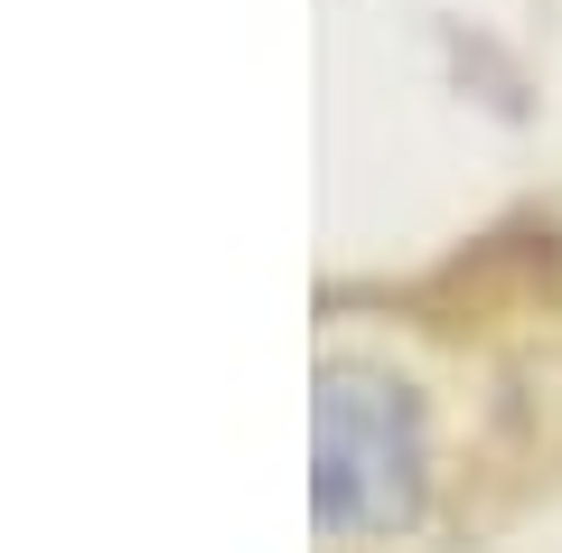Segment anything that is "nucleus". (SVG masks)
<instances>
[{"mask_svg":"<svg viewBox=\"0 0 562 553\" xmlns=\"http://www.w3.org/2000/svg\"><path fill=\"white\" fill-rule=\"evenodd\" d=\"M422 403L366 356H328L310 403V516L328 534H394L422 516Z\"/></svg>","mask_w":562,"mask_h":553,"instance_id":"nucleus-1","label":"nucleus"}]
</instances>
